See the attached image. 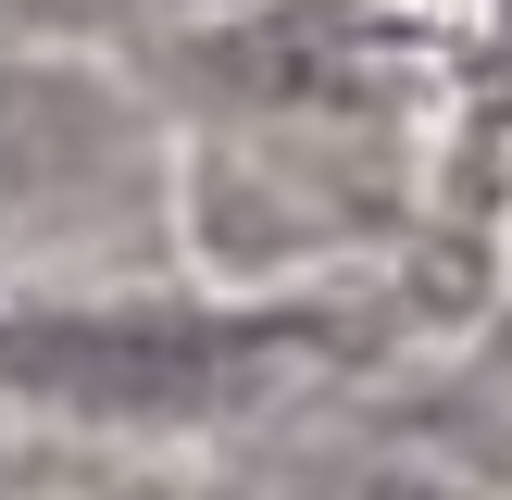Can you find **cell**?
Wrapping results in <instances>:
<instances>
[{"label":"cell","instance_id":"obj_1","mask_svg":"<svg viewBox=\"0 0 512 500\" xmlns=\"http://www.w3.org/2000/svg\"><path fill=\"white\" fill-rule=\"evenodd\" d=\"M338 350L313 300H0V400L125 438L238 425Z\"/></svg>","mask_w":512,"mask_h":500},{"label":"cell","instance_id":"obj_2","mask_svg":"<svg viewBox=\"0 0 512 500\" xmlns=\"http://www.w3.org/2000/svg\"><path fill=\"white\" fill-rule=\"evenodd\" d=\"M138 163V125L100 75H63V63H0V225H38L63 200L113 188Z\"/></svg>","mask_w":512,"mask_h":500},{"label":"cell","instance_id":"obj_3","mask_svg":"<svg viewBox=\"0 0 512 500\" xmlns=\"http://www.w3.org/2000/svg\"><path fill=\"white\" fill-rule=\"evenodd\" d=\"M0 500H50V450L0 425Z\"/></svg>","mask_w":512,"mask_h":500}]
</instances>
